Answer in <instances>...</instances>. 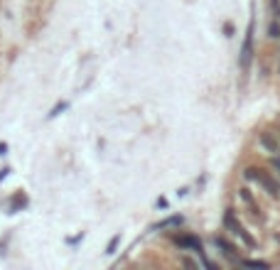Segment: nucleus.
Masks as SVG:
<instances>
[{
  "mask_svg": "<svg viewBox=\"0 0 280 270\" xmlns=\"http://www.w3.org/2000/svg\"><path fill=\"white\" fill-rule=\"evenodd\" d=\"M246 179L248 182H256L258 187H263L268 194L273 197V199H278L280 197V184L275 182V177L270 175V172H265V170H261V167H246Z\"/></svg>",
  "mask_w": 280,
  "mask_h": 270,
  "instance_id": "1",
  "label": "nucleus"
},
{
  "mask_svg": "<svg viewBox=\"0 0 280 270\" xmlns=\"http://www.w3.org/2000/svg\"><path fill=\"white\" fill-rule=\"evenodd\" d=\"M224 228H226V231H231V234H233L238 241H241L246 248H253V246H256V238H253V236L248 234V231L241 226V221H236V216H233V211H231V209L224 214Z\"/></svg>",
  "mask_w": 280,
  "mask_h": 270,
  "instance_id": "2",
  "label": "nucleus"
},
{
  "mask_svg": "<svg viewBox=\"0 0 280 270\" xmlns=\"http://www.w3.org/2000/svg\"><path fill=\"white\" fill-rule=\"evenodd\" d=\"M251 57H253V25H248L246 40H244V47H241V69H244V71L248 69Z\"/></svg>",
  "mask_w": 280,
  "mask_h": 270,
  "instance_id": "3",
  "label": "nucleus"
},
{
  "mask_svg": "<svg viewBox=\"0 0 280 270\" xmlns=\"http://www.w3.org/2000/svg\"><path fill=\"white\" fill-rule=\"evenodd\" d=\"M175 243H177V248H182V251L202 253V241L194 238V236H177V238H175Z\"/></svg>",
  "mask_w": 280,
  "mask_h": 270,
  "instance_id": "4",
  "label": "nucleus"
},
{
  "mask_svg": "<svg viewBox=\"0 0 280 270\" xmlns=\"http://www.w3.org/2000/svg\"><path fill=\"white\" fill-rule=\"evenodd\" d=\"M238 199H241V202L251 209V214H253L256 219L261 216V206H258V202L253 199V194H251V189H248V187H241V189H238Z\"/></svg>",
  "mask_w": 280,
  "mask_h": 270,
  "instance_id": "5",
  "label": "nucleus"
},
{
  "mask_svg": "<svg viewBox=\"0 0 280 270\" xmlns=\"http://www.w3.org/2000/svg\"><path fill=\"white\" fill-rule=\"evenodd\" d=\"M214 243H216V248H219V251H221V253H224L229 260H241L238 251H236V248H233V246H231V243L224 238V236H216V238H214Z\"/></svg>",
  "mask_w": 280,
  "mask_h": 270,
  "instance_id": "6",
  "label": "nucleus"
},
{
  "mask_svg": "<svg viewBox=\"0 0 280 270\" xmlns=\"http://www.w3.org/2000/svg\"><path fill=\"white\" fill-rule=\"evenodd\" d=\"M258 145H261L265 152H270V155H278V140H275L270 133H261V135H258Z\"/></svg>",
  "mask_w": 280,
  "mask_h": 270,
  "instance_id": "7",
  "label": "nucleus"
},
{
  "mask_svg": "<svg viewBox=\"0 0 280 270\" xmlns=\"http://www.w3.org/2000/svg\"><path fill=\"white\" fill-rule=\"evenodd\" d=\"M268 40H278L280 42V22H278V17H273L270 22H268Z\"/></svg>",
  "mask_w": 280,
  "mask_h": 270,
  "instance_id": "8",
  "label": "nucleus"
},
{
  "mask_svg": "<svg viewBox=\"0 0 280 270\" xmlns=\"http://www.w3.org/2000/svg\"><path fill=\"white\" fill-rule=\"evenodd\" d=\"M180 223H182V216H170L167 221H163L157 228H172V226H180Z\"/></svg>",
  "mask_w": 280,
  "mask_h": 270,
  "instance_id": "9",
  "label": "nucleus"
},
{
  "mask_svg": "<svg viewBox=\"0 0 280 270\" xmlns=\"http://www.w3.org/2000/svg\"><path fill=\"white\" fill-rule=\"evenodd\" d=\"M244 265H248V268H268L265 260H244Z\"/></svg>",
  "mask_w": 280,
  "mask_h": 270,
  "instance_id": "10",
  "label": "nucleus"
},
{
  "mask_svg": "<svg viewBox=\"0 0 280 270\" xmlns=\"http://www.w3.org/2000/svg\"><path fill=\"white\" fill-rule=\"evenodd\" d=\"M270 13L273 17H280V0H270Z\"/></svg>",
  "mask_w": 280,
  "mask_h": 270,
  "instance_id": "11",
  "label": "nucleus"
},
{
  "mask_svg": "<svg viewBox=\"0 0 280 270\" xmlns=\"http://www.w3.org/2000/svg\"><path fill=\"white\" fill-rule=\"evenodd\" d=\"M118 241H121V238H118V236H115V238H113V241L108 243V251H106V253H113V251H115V246H118Z\"/></svg>",
  "mask_w": 280,
  "mask_h": 270,
  "instance_id": "12",
  "label": "nucleus"
},
{
  "mask_svg": "<svg viewBox=\"0 0 280 270\" xmlns=\"http://www.w3.org/2000/svg\"><path fill=\"white\" fill-rule=\"evenodd\" d=\"M273 170H278V172H280V158H273Z\"/></svg>",
  "mask_w": 280,
  "mask_h": 270,
  "instance_id": "13",
  "label": "nucleus"
},
{
  "mask_svg": "<svg viewBox=\"0 0 280 270\" xmlns=\"http://www.w3.org/2000/svg\"><path fill=\"white\" fill-rule=\"evenodd\" d=\"M5 152H8V145L3 143V145H0V155H5Z\"/></svg>",
  "mask_w": 280,
  "mask_h": 270,
  "instance_id": "14",
  "label": "nucleus"
},
{
  "mask_svg": "<svg viewBox=\"0 0 280 270\" xmlns=\"http://www.w3.org/2000/svg\"><path fill=\"white\" fill-rule=\"evenodd\" d=\"M278 74H280V62H278Z\"/></svg>",
  "mask_w": 280,
  "mask_h": 270,
  "instance_id": "15",
  "label": "nucleus"
}]
</instances>
